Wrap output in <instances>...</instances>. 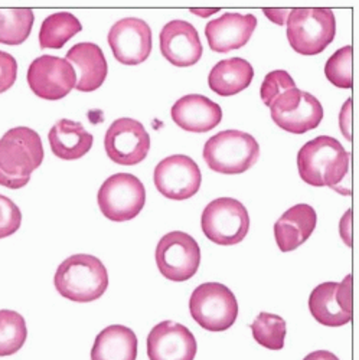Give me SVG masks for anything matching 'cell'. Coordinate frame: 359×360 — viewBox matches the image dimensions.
I'll return each mask as SVG.
<instances>
[{
  "instance_id": "cell-1",
  "label": "cell",
  "mask_w": 359,
  "mask_h": 360,
  "mask_svg": "<svg viewBox=\"0 0 359 360\" xmlns=\"http://www.w3.org/2000/svg\"><path fill=\"white\" fill-rule=\"evenodd\" d=\"M44 146L39 134L29 127H15L0 139V185L20 189L42 165Z\"/></svg>"
},
{
  "instance_id": "cell-2",
  "label": "cell",
  "mask_w": 359,
  "mask_h": 360,
  "mask_svg": "<svg viewBox=\"0 0 359 360\" xmlns=\"http://www.w3.org/2000/svg\"><path fill=\"white\" fill-rule=\"evenodd\" d=\"M297 167L308 185L335 189L348 174L349 153L336 139L319 136L298 150Z\"/></svg>"
},
{
  "instance_id": "cell-3",
  "label": "cell",
  "mask_w": 359,
  "mask_h": 360,
  "mask_svg": "<svg viewBox=\"0 0 359 360\" xmlns=\"http://www.w3.org/2000/svg\"><path fill=\"white\" fill-rule=\"evenodd\" d=\"M53 283L64 298L74 303H92L106 292L108 274L97 257L77 254L58 266Z\"/></svg>"
},
{
  "instance_id": "cell-4",
  "label": "cell",
  "mask_w": 359,
  "mask_h": 360,
  "mask_svg": "<svg viewBox=\"0 0 359 360\" xmlns=\"http://www.w3.org/2000/svg\"><path fill=\"white\" fill-rule=\"evenodd\" d=\"M260 158L257 140L244 131L225 130L209 139L203 146L208 167L221 174H241Z\"/></svg>"
},
{
  "instance_id": "cell-5",
  "label": "cell",
  "mask_w": 359,
  "mask_h": 360,
  "mask_svg": "<svg viewBox=\"0 0 359 360\" xmlns=\"http://www.w3.org/2000/svg\"><path fill=\"white\" fill-rule=\"evenodd\" d=\"M336 35V19L331 9L296 8L287 18V39L302 55H317L332 44Z\"/></svg>"
},
{
  "instance_id": "cell-6",
  "label": "cell",
  "mask_w": 359,
  "mask_h": 360,
  "mask_svg": "<svg viewBox=\"0 0 359 360\" xmlns=\"http://www.w3.org/2000/svg\"><path fill=\"white\" fill-rule=\"evenodd\" d=\"M192 319L209 332H224L237 320L238 303L232 291L220 283H205L189 300Z\"/></svg>"
},
{
  "instance_id": "cell-7",
  "label": "cell",
  "mask_w": 359,
  "mask_h": 360,
  "mask_svg": "<svg viewBox=\"0 0 359 360\" xmlns=\"http://www.w3.org/2000/svg\"><path fill=\"white\" fill-rule=\"evenodd\" d=\"M201 226L217 245H237L247 236L250 217L246 206L232 198H220L203 209Z\"/></svg>"
},
{
  "instance_id": "cell-8",
  "label": "cell",
  "mask_w": 359,
  "mask_h": 360,
  "mask_svg": "<svg viewBox=\"0 0 359 360\" xmlns=\"http://www.w3.org/2000/svg\"><path fill=\"white\" fill-rule=\"evenodd\" d=\"M97 202L107 219L127 222L141 212L146 191L139 177L130 173H115L101 185Z\"/></svg>"
},
{
  "instance_id": "cell-9",
  "label": "cell",
  "mask_w": 359,
  "mask_h": 360,
  "mask_svg": "<svg viewBox=\"0 0 359 360\" xmlns=\"http://www.w3.org/2000/svg\"><path fill=\"white\" fill-rule=\"evenodd\" d=\"M156 264L160 274L170 281L191 280L201 264L198 243L182 231H173L162 236L156 247Z\"/></svg>"
},
{
  "instance_id": "cell-10",
  "label": "cell",
  "mask_w": 359,
  "mask_h": 360,
  "mask_svg": "<svg viewBox=\"0 0 359 360\" xmlns=\"http://www.w3.org/2000/svg\"><path fill=\"white\" fill-rule=\"evenodd\" d=\"M273 122L293 134H303L315 130L323 120L320 101L297 86L280 94L270 105Z\"/></svg>"
},
{
  "instance_id": "cell-11",
  "label": "cell",
  "mask_w": 359,
  "mask_h": 360,
  "mask_svg": "<svg viewBox=\"0 0 359 360\" xmlns=\"http://www.w3.org/2000/svg\"><path fill=\"white\" fill-rule=\"evenodd\" d=\"M104 148L114 163L134 166L143 162L151 150V136L137 120L118 118L106 133Z\"/></svg>"
},
{
  "instance_id": "cell-12",
  "label": "cell",
  "mask_w": 359,
  "mask_h": 360,
  "mask_svg": "<svg viewBox=\"0 0 359 360\" xmlns=\"http://www.w3.org/2000/svg\"><path fill=\"white\" fill-rule=\"evenodd\" d=\"M27 84L39 98L61 100L75 88L77 75L67 59L44 55L29 67Z\"/></svg>"
},
{
  "instance_id": "cell-13",
  "label": "cell",
  "mask_w": 359,
  "mask_h": 360,
  "mask_svg": "<svg viewBox=\"0 0 359 360\" xmlns=\"http://www.w3.org/2000/svg\"><path fill=\"white\" fill-rule=\"evenodd\" d=\"M352 276L342 283H322L309 297V310L316 321L327 327H341L352 320Z\"/></svg>"
},
{
  "instance_id": "cell-14",
  "label": "cell",
  "mask_w": 359,
  "mask_h": 360,
  "mask_svg": "<svg viewBox=\"0 0 359 360\" xmlns=\"http://www.w3.org/2000/svg\"><path fill=\"white\" fill-rule=\"evenodd\" d=\"M156 189L168 199L185 200L198 193L202 176L189 156L175 155L163 159L153 174Z\"/></svg>"
},
{
  "instance_id": "cell-15",
  "label": "cell",
  "mask_w": 359,
  "mask_h": 360,
  "mask_svg": "<svg viewBox=\"0 0 359 360\" xmlns=\"http://www.w3.org/2000/svg\"><path fill=\"white\" fill-rule=\"evenodd\" d=\"M107 41L114 58L125 65H139L152 52L151 26L139 18H125L115 22Z\"/></svg>"
},
{
  "instance_id": "cell-16",
  "label": "cell",
  "mask_w": 359,
  "mask_h": 360,
  "mask_svg": "<svg viewBox=\"0 0 359 360\" xmlns=\"http://www.w3.org/2000/svg\"><path fill=\"white\" fill-rule=\"evenodd\" d=\"M198 345L191 330L172 320L156 324L147 336L151 360H194Z\"/></svg>"
},
{
  "instance_id": "cell-17",
  "label": "cell",
  "mask_w": 359,
  "mask_h": 360,
  "mask_svg": "<svg viewBox=\"0 0 359 360\" xmlns=\"http://www.w3.org/2000/svg\"><path fill=\"white\" fill-rule=\"evenodd\" d=\"M160 52L175 67L195 65L202 56V44L195 26L185 20H172L160 32Z\"/></svg>"
},
{
  "instance_id": "cell-18",
  "label": "cell",
  "mask_w": 359,
  "mask_h": 360,
  "mask_svg": "<svg viewBox=\"0 0 359 360\" xmlns=\"http://www.w3.org/2000/svg\"><path fill=\"white\" fill-rule=\"evenodd\" d=\"M256 26L254 15L225 13L205 26V35L214 52L227 53L243 48L254 34Z\"/></svg>"
},
{
  "instance_id": "cell-19",
  "label": "cell",
  "mask_w": 359,
  "mask_h": 360,
  "mask_svg": "<svg viewBox=\"0 0 359 360\" xmlns=\"http://www.w3.org/2000/svg\"><path fill=\"white\" fill-rule=\"evenodd\" d=\"M170 114L179 127L191 133H206L214 130L222 120L221 107L199 94L179 98L173 104Z\"/></svg>"
},
{
  "instance_id": "cell-20",
  "label": "cell",
  "mask_w": 359,
  "mask_h": 360,
  "mask_svg": "<svg viewBox=\"0 0 359 360\" xmlns=\"http://www.w3.org/2000/svg\"><path fill=\"white\" fill-rule=\"evenodd\" d=\"M316 222L317 215L310 205L291 206L275 224V236L280 251L290 252L303 245L313 233Z\"/></svg>"
},
{
  "instance_id": "cell-21",
  "label": "cell",
  "mask_w": 359,
  "mask_h": 360,
  "mask_svg": "<svg viewBox=\"0 0 359 360\" xmlns=\"http://www.w3.org/2000/svg\"><path fill=\"white\" fill-rule=\"evenodd\" d=\"M67 61L77 68L78 79L75 88L81 93L99 89L107 78V61L101 48L92 42L74 45L65 56Z\"/></svg>"
},
{
  "instance_id": "cell-22",
  "label": "cell",
  "mask_w": 359,
  "mask_h": 360,
  "mask_svg": "<svg viewBox=\"0 0 359 360\" xmlns=\"http://www.w3.org/2000/svg\"><path fill=\"white\" fill-rule=\"evenodd\" d=\"M48 140L52 153L56 158L63 160H77L89 152L94 137L81 123L63 118L49 130Z\"/></svg>"
},
{
  "instance_id": "cell-23",
  "label": "cell",
  "mask_w": 359,
  "mask_h": 360,
  "mask_svg": "<svg viewBox=\"0 0 359 360\" xmlns=\"http://www.w3.org/2000/svg\"><path fill=\"white\" fill-rule=\"evenodd\" d=\"M254 78L251 64L243 58H229L220 61L209 72L208 85L221 97H231L244 91Z\"/></svg>"
},
{
  "instance_id": "cell-24",
  "label": "cell",
  "mask_w": 359,
  "mask_h": 360,
  "mask_svg": "<svg viewBox=\"0 0 359 360\" xmlns=\"http://www.w3.org/2000/svg\"><path fill=\"white\" fill-rule=\"evenodd\" d=\"M137 338L132 328L120 324L106 327L97 335L92 360H136Z\"/></svg>"
},
{
  "instance_id": "cell-25",
  "label": "cell",
  "mask_w": 359,
  "mask_h": 360,
  "mask_svg": "<svg viewBox=\"0 0 359 360\" xmlns=\"http://www.w3.org/2000/svg\"><path fill=\"white\" fill-rule=\"evenodd\" d=\"M81 22L68 12L48 16L41 26L39 45L42 49H61L73 37L81 32Z\"/></svg>"
},
{
  "instance_id": "cell-26",
  "label": "cell",
  "mask_w": 359,
  "mask_h": 360,
  "mask_svg": "<svg viewBox=\"0 0 359 360\" xmlns=\"http://www.w3.org/2000/svg\"><path fill=\"white\" fill-rule=\"evenodd\" d=\"M35 15L32 9H0V44L20 45L31 35Z\"/></svg>"
},
{
  "instance_id": "cell-27",
  "label": "cell",
  "mask_w": 359,
  "mask_h": 360,
  "mask_svg": "<svg viewBox=\"0 0 359 360\" xmlns=\"http://www.w3.org/2000/svg\"><path fill=\"white\" fill-rule=\"evenodd\" d=\"M254 340L270 350H282L284 346L287 326L284 319L277 314L260 313L251 324Z\"/></svg>"
},
{
  "instance_id": "cell-28",
  "label": "cell",
  "mask_w": 359,
  "mask_h": 360,
  "mask_svg": "<svg viewBox=\"0 0 359 360\" xmlns=\"http://www.w3.org/2000/svg\"><path fill=\"white\" fill-rule=\"evenodd\" d=\"M27 338L23 316L12 310H0V356L19 352Z\"/></svg>"
},
{
  "instance_id": "cell-29",
  "label": "cell",
  "mask_w": 359,
  "mask_h": 360,
  "mask_svg": "<svg viewBox=\"0 0 359 360\" xmlns=\"http://www.w3.org/2000/svg\"><path fill=\"white\" fill-rule=\"evenodd\" d=\"M325 75L335 86L352 88V46L338 49L327 59Z\"/></svg>"
},
{
  "instance_id": "cell-30",
  "label": "cell",
  "mask_w": 359,
  "mask_h": 360,
  "mask_svg": "<svg viewBox=\"0 0 359 360\" xmlns=\"http://www.w3.org/2000/svg\"><path fill=\"white\" fill-rule=\"evenodd\" d=\"M294 86H296V82L289 75V72L283 70L268 72L261 84V89H260L261 100L267 107H270L280 94H283L284 91H287V89Z\"/></svg>"
},
{
  "instance_id": "cell-31",
  "label": "cell",
  "mask_w": 359,
  "mask_h": 360,
  "mask_svg": "<svg viewBox=\"0 0 359 360\" xmlns=\"http://www.w3.org/2000/svg\"><path fill=\"white\" fill-rule=\"evenodd\" d=\"M22 224V214L15 202L0 195V239L15 233Z\"/></svg>"
},
{
  "instance_id": "cell-32",
  "label": "cell",
  "mask_w": 359,
  "mask_h": 360,
  "mask_svg": "<svg viewBox=\"0 0 359 360\" xmlns=\"http://www.w3.org/2000/svg\"><path fill=\"white\" fill-rule=\"evenodd\" d=\"M18 77V63L16 59L8 53L0 51V94L6 93L15 84Z\"/></svg>"
},
{
  "instance_id": "cell-33",
  "label": "cell",
  "mask_w": 359,
  "mask_h": 360,
  "mask_svg": "<svg viewBox=\"0 0 359 360\" xmlns=\"http://www.w3.org/2000/svg\"><path fill=\"white\" fill-rule=\"evenodd\" d=\"M264 13L268 19H272L273 22H277L279 25L284 23V19L289 18V11L287 9H264Z\"/></svg>"
},
{
  "instance_id": "cell-34",
  "label": "cell",
  "mask_w": 359,
  "mask_h": 360,
  "mask_svg": "<svg viewBox=\"0 0 359 360\" xmlns=\"http://www.w3.org/2000/svg\"><path fill=\"white\" fill-rule=\"evenodd\" d=\"M303 360H339V357L329 350H316L309 353Z\"/></svg>"
},
{
  "instance_id": "cell-35",
  "label": "cell",
  "mask_w": 359,
  "mask_h": 360,
  "mask_svg": "<svg viewBox=\"0 0 359 360\" xmlns=\"http://www.w3.org/2000/svg\"><path fill=\"white\" fill-rule=\"evenodd\" d=\"M192 12L202 16V18H206V16H211L213 13L218 12V9H192Z\"/></svg>"
}]
</instances>
